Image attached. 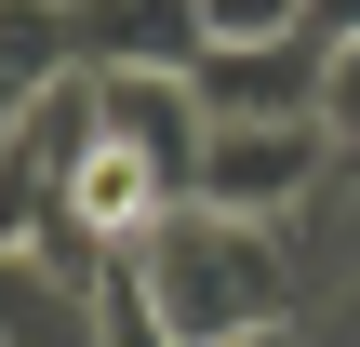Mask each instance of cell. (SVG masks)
Returning a JSON list of instances; mask_svg holds the SVG:
<instances>
[{
    "label": "cell",
    "mask_w": 360,
    "mask_h": 347,
    "mask_svg": "<svg viewBox=\"0 0 360 347\" xmlns=\"http://www.w3.org/2000/svg\"><path fill=\"white\" fill-rule=\"evenodd\" d=\"M134 267H147L160 321H174L187 347L267 334V321L307 308V254H294V227H267V214H214V201H174V214L134 241Z\"/></svg>",
    "instance_id": "1"
},
{
    "label": "cell",
    "mask_w": 360,
    "mask_h": 347,
    "mask_svg": "<svg viewBox=\"0 0 360 347\" xmlns=\"http://www.w3.org/2000/svg\"><path fill=\"white\" fill-rule=\"evenodd\" d=\"M67 27H80V67H200L214 53L200 0H67Z\"/></svg>",
    "instance_id": "5"
},
{
    "label": "cell",
    "mask_w": 360,
    "mask_h": 347,
    "mask_svg": "<svg viewBox=\"0 0 360 347\" xmlns=\"http://www.w3.org/2000/svg\"><path fill=\"white\" fill-rule=\"evenodd\" d=\"M0 120H13V134H0V147H13V187H67V174L107 147V67L40 80V94H13Z\"/></svg>",
    "instance_id": "4"
},
{
    "label": "cell",
    "mask_w": 360,
    "mask_h": 347,
    "mask_svg": "<svg viewBox=\"0 0 360 347\" xmlns=\"http://www.w3.org/2000/svg\"><path fill=\"white\" fill-rule=\"evenodd\" d=\"M307 27L321 40H360V0H307Z\"/></svg>",
    "instance_id": "11"
},
{
    "label": "cell",
    "mask_w": 360,
    "mask_h": 347,
    "mask_svg": "<svg viewBox=\"0 0 360 347\" xmlns=\"http://www.w3.org/2000/svg\"><path fill=\"white\" fill-rule=\"evenodd\" d=\"M0 347H107V281H53L0 254Z\"/></svg>",
    "instance_id": "6"
},
{
    "label": "cell",
    "mask_w": 360,
    "mask_h": 347,
    "mask_svg": "<svg viewBox=\"0 0 360 347\" xmlns=\"http://www.w3.org/2000/svg\"><path fill=\"white\" fill-rule=\"evenodd\" d=\"M200 94H214V120H321V94H334V40H321V27L214 40V53H200Z\"/></svg>",
    "instance_id": "3"
},
{
    "label": "cell",
    "mask_w": 360,
    "mask_h": 347,
    "mask_svg": "<svg viewBox=\"0 0 360 347\" xmlns=\"http://www.w3.org/2000/svg\"><path fill=\"white\" fill-rule=\"evenodd\" d=\"M321 120L360 147V40H334V94H321Z\"/></svg>",
    "instance_id": "10"
},
{
    "label": "cell",
    "mask_w": 360,
    "mask_h": 347,
    "mask_svg": "<svg viewBox=\"0 0 360 347\" xmlns=\"http://www.w3.org/2000/svg\"><path fill=\"white\" fill-rule=\"evenodd\" d=\"M67 67H80L67 0H0V107H13V94H40V80H67Z\"/></svg>",
    "instance_id": "8"
},
{
    "label": "cell",
    "mask_w": 360,
    "mask_h": 347,
    "mask_svg": "<svg viewBox=\"0 0 360 347\" xmlns=\"http://www.w3.org/2000/svg\"><path fill=\"white\" fill-rule=\"evenodd\" d=\"M214 13V40H281V27H307V0H200Z\"/></svg>",
    "instance_id": "9"
},
{
    "label": "cell",
    "mask_w": 360,
    "mask_h": 347,
    "mask_svg": "<svg viewBox=\"0 0 360 347\" xmlns=\"http://www.w3.org/2000/svg\"><path fill=\"white\" fill-rule=\"evenodd\" d=\"M334 187H347V134H334V120H214V134H200V174H187V201L267 214V227L321 214Z\"/></svg>",
    "instance_id": "2"
},
{
    "label": "cell",
    "mask_w": 360,
    "mask_h": 347,
    "mask_svg": "<svg viewBox=\"0 0 360 347\" xmlns=\"http://www.w3.org/2000/svg\"><path fill=\"white\" fill-rule=\"evenodd\" d=\"M67 201H80V214H94V227H107L120 254H134V241H147V227H160V214H174L187 187H174V174H160L147 147H120V134H107V147H94V160L67 174Z\"/></svg>",
    "instance_id": "7"
},
{
    "label": "cell",
    "mask_w": 360,
    "mask_h": 347,
    "mask_svg": "<svg viewBox=\"0 0 360 347\" xmlns=\"http://www.w3.org/2000/svg\"><path fill=\"white\" fill-rule=\"evenodd\" d=\"M227 347H307V321H267V334H227Z\"/></svg>",
    "instance_id": "12"
}]
</instances>
